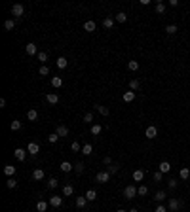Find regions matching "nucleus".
I'll return each instance as SVG.
<instances>
[{
  "mask_svg": "<svg viewBox=\"0 0 190 212\" xmlns=\"http://www.w3.org/2000/svg\"><path fill=\"white\" fill-rule=\"evenodd\" d=\"M183 206V201L181 199H175V197H169V201H167V208H169L171 212H177L179 208Z\"/></svg>",
  "mask_w": 190,
  "mask_h": 212,
  "instance_id": "nucleus-1",
  "label": "nucleus"
},
{
  "mask_svg": "<svg viewBox=\"0 0 190 212\" xmlns=\"http://www.w3.org/2000/svg\"><path fill=\"white\" fill-rule=\"evenodd\" d=\"M135 195H139V191H137V187L133 186V184H129V186H126V189H124V197L126 199H133Z\"/></svg>",
  "mask_w": 190,
  "mask_h": 212,
  "instance_id": "nucleus-2",
  "label": "nucleus"
},
{
  "mask_svg": "<svg viewBox=\"0 0 190 212\" xmlns=\"http://www.w3.org/2000/svg\"><path fill=\"white\" fill-rule=\"evenodd\" d=\"M12 15L23 17V15H25V6H23V4H14V6H12Z\"/></svg>",
  "mask_w": 190,
  "mask_h": 212,
  "instance_id": "nucleus-3",
  "label": "nucleus"
},
{
  "mask_svg": "<svg viewBox=\"0 0 190 212\" xmlns=\"http://www.w3.org/2000/svg\"><path fill=\"white\" fill-rule=\"evenodd\" d=\"M95 180H97L99 184H107V182L110 180V172H108V171H101V172H97Z\"/></svg>",
  "mask_w": 190,
  "mask_h": 212,
  "instance_id": "nucleus-4",
  "label": "nucleus"
},
{
  "mask_svg": "<svg viewBox=\"0 0 190 212\" xmlns=\"http://www.w3.org/2000/svg\"><path fill=\"white\" fill-rule=\"evenodd\" d=\"M144 137H147V138H156V137H158V129H156L154 125H148L147 129H144Z\"/></svg>",
  "mask_w": 190,
  "mask_h": 212,
  "instance_id": "nucleus-5",
  "label": "nucleus"
},
{
  "mask_svg": "<svg viewBox=\"0 0 190 212\" xmlns=\"http://www.w3.org/2000/svg\"><path fill=\"white\" fill-rule=\"evenodd\" d=\"M48 203H50V205H51L53 208H59V206L63 205V197H59V195H51Z\"/></svg>",
  "mask_w": 190,
  "mask_h": 212,
  "instance_id": "nucleus-6",
  "label": "nucleus"
},
{
  "mask_svg": "<svg viewBox=\"0 0 190 212\" xmlns=\"http://www.w3.org/2000/svg\"><path fill=\"white\" fill-rule=\"evenodd\" d=\"M14 155H15V159H17V161H25V157H27V150H25V148H15Z\"/></svg>",
  "mask_w": 190,
  "mask_h": 212,
  "instance_id": "nucleus-7",
  "label": "nucleus"
},
{
  "mask_svg": "<svg viewBox=\"0 0 190 212\" xmlns=\"http://www.w3.org/2000/svg\"><path fill=\"white\" fill-rule=\"evenodd\" d=\"M59 169H61L63 172H67V174H69V172H72V171H74V165H72L71 161H63V163L59 165Z\"/></svg>",
  "mask_w": 190,
  "mask_h": 212,
  "instance_id": "nucleus-8",
  "label": "nucleus"
},
{
  "mask_svg": "<svg viewBox=\"0 0 190 212\" xmlns=\"http://www.w3.org/2000/svg\"><path fill=\"white\" fill-rule=\"evenodd\" d=\"M55 133H57L61 138H63V137H69V127H67V125H57Z\"/></svg>",
  "mask_w": 190,
  "mask_h": 212,
  "instance_id": "nucleus-9",
  "label": "nucleus"
},
{
  "mask_svg": "<svg viewBox=\"0 0 190 212\" xmlns=\"http://www.w3.org/2000/svg\"><path fill=\"white\" fill-rule=\"evenodd\" d=\"M63 195H65V197L74 195V186H72V184H65V186H63Z\"/></svg>",
  "mask_w": 190,
  "mask_h": 212,
  "instance_id": "nucleus-10",
  "label": "nucleus"
},
{
  "mask_svg": "<svg viewBox=\"0 0 190 212\" xmlns=\"http://www.w3.org/2000/svg\"><path fill=\"white\" fill-rule=\"evenodd\" d=\"M40 51H38V48H36V44H27V55H30V57H32V55H38Z\"/></svg>",
  "mask_w": 190,
  "mask_h": 212,
  "instance_id": "nucleus-11",
  "label": "nucleus"
},
{
  "mask_svg": "<svg viewBox=\"0 0 190 212\" xmlns=\"http://www.w3.org/2000/svg\"><path fill=\"white\" fill-rule=\"evenodd\" d=\"M27 152H29L30 155H36V153L40 152V146H38V144H36V142H30V144H29V146H27Z\"/></svg>",
  "mask_w": 190,
  "mask_h": 212,
  "instance_id": "nucleus-12",
  "label": "nucleus"
},
{
  "mask_svg": "<svg viewBox=\"0 0 190 212\" xmlns=\"http://www.w3.org/2000/svg\"><path fill=\"white\" fill-rule=\"evenodd\" d=\"M32 178H34V180H44V178H46L44 169H34V171H32Z\"/></svg>",
  "mask_w": 190,
  "mask_h": 212,
  "instance_id": "nucleus-13",
  "label": "nucleus"
},
{
  "mask_svg": "<svg viewBox=\"0 0 190 212\" xmlns=\"http://www.w3.org/2000/svg\"><path fill=\"white\" fill-rule=\"evenodd\" d=\"M143 178H144V171L143 169L133 171V182H143Z\"/></svg>",
  "mask_w": 190,
  "mask_h": 212,
  "instance_id": "nucleus-14",
  "label": "nucleus"
},
{
  "mask_svg": "<svg viewBox=\"0 0 190 212\" xmlns=\"http://www.w3.org/2000/svg\"><path fill=\"white\" fill-rule=\"evenodd\" d=\"M4 174H6L8 178H14V174H15V167H14V165H4Z\"/></svg>",
  "mask_w": 190,
  "mask_h": 212,
  "instance_id": "nucleus-15",
  "label": "nucleus"
},
{
  "mask_svg": "<svg viewBox=\"0 0 190 212\" xmlns=\"http://www.w3.org/2000/svg\"><path fill=\"white\" fill-rule=\"evenodd\" d=\"M179 178H181V180H188L190 178V169L188 167H183V169L179 171Z\"/></svg>",
  "mask_w": 190,
  "mask_h": 212,
  "instance_id": "nucleus-16",
  "label": "nucleus"
},
{
  "mask_svg": "<svg viewBox=\"0 0 190 212\" xmlns=\"http://www.w3.org/2000/svg\"><path fill=\"white\" fill-rule=\"evenodd\" d=\"M114 23H116L114 17H105V19H103V27H105V29H112Z\"/></svg>",
  "mask_w": 190,
  "mask_h": 212,
  "instance_id": "nucleus-17",
  "label": "nucleus"
},
{
  "mask_svg": "<svg viewBox=\"0 0 190 212\" xmlns=\"http://www.w3.org/2000/svg\"><path fill=\"white\" fill-rule=\"evenodd\" d=\"M95 29H97V25H95V21H91V19L84 23V30H87V32H93Z\"/></svg>",
  "mask_w": 190,
  "mask_h": 212,
  "instance_id": "nucleus-18",
  "label": "nucleus"
},
{
  "mask_svg": "<svg viewBox=\"0 0 190 212\" xmlns=\"http://www.w3.org/2000/svg\"><path fill=\"white\" fill-rule=\"evenodd\" d=\"M46 100L50 104H57L59 102V95L57 93H50V95H46Z\"/></svg>",
  "mask_w": 190,
  "mask_h": 212,
  "instance_id": "nucleus-19",
  "label": "nucleus"
},
{
  "mask_svg": "<svg viewBox=\"0 0 190 212\" xmlns=\"http://www.w3.org/2000/svg\"><path fill=\"white\" fill-rule=\"evenodd\" d=\"M27 119H29V121H36V119H38V112H36L34 108L27 110Z\"/></svg>",
  "mask_w": 190,
  "mask_h": 212,
  "instance_id": "nucleus-20",
  "label": "nucleus"
},
{
  "mask_svg": "<svg viewBox=\"0 0 190 212\" xmlns=\"http://www.w3.org/2000/svg\"><path fill=\"white\" fill-rule=\"evenodd\" d=\"M158 169H160V172H162V174H167V172H169V171H171V165H169V163H167V161H162V163H160V167H158Z\"/></svg>",
  "mask_w": 190,
  "mask_h": 212,
  "instance_id": "nucleus-21",
  "label": "nucleus"
},
{
  "mask_svg": "<svg viewBox=\"0 0 190 212\" xmlns=\"http://www.w3.org/2000/svg\"><path fill=\"white\" fill-rule=\"evenodd\" d=\"M122 98H124V102H133L135 100V91H126Z\"/></svg>",
  "mask_w": 190,
  "mask_h": 212,
  "instance_id": "nucleus-22",
  "label": "nucleus"
},
{
  "mask_svg": "<svg viewBox=\"0 0 190 212\" xmlns=\"http://www.w3.org/2000/svg\"><path fill=\"white\" fill-rule=\"evenodd\" d=\"M48 205H50L48 201H38V203H36V210H38V212H46V210H48Z\"/></svg>",
  "mask_w": 190,
  "mask_h": 212,
  "instance_id": "nucleus-23",
  "label": "nucleus"
},
{
  "mask_svg": "<svg viewBox=\"0 0 190 212\" xmlns=\"http://www.w3.org/2000/svg\"><path fill=\"white\" fill-rule=\"evenodd\" d=\"M95 110H97L101 116H108V114H110V110H108L107 106H101V104H95Z\"/></svg>",
  "mask_w": 190,
  "mask_h": 212,
  "instance_id": "nucleus-24",
  "label": "nucleus"
},
{
  "mask_svg": "<svg viewBox=\"0 0 190 212\" xmlns=\"http://www.w3.org/2000/svg\"><path fill=\"white\" fill-rule=\"evenodd\" d=\"M84 197H86L87 201H95V199H97V191H95V189H87Z\"/></svg>",
  "mask_w": 190,
  "mask_h": 212,
  "instance_id": "nucleus-25",
  "label": "nucleus"
},
{
  "mask_svg": "<svg viewBox=\"0 0 190 212\" xmlns=\"http://www.w3.org/2000/svg\"><path fill=\"white\" fill-rule=\"evenodd\" d=\"M167 195H165V191H156V195H154V201H156V203H164V199H165Z\"/></svg>",
  "mask_w": 190,
  "mask_h": 212,
  "instance_id": "nucleus-26",
  "label": "nucleus"
},
{
  "mask_svg": "<svg viewBox=\"0 0 190 212\" xmlns=\"http://www.w3.org/2000/svg\"><path fill=\"white\" fill-rule=\"evenodd\" d=\"M4 29H6V30H14V29H15V21H14V19H6V21H4Z\"/></svg>",
  "mask_w": 190,
  "mask_h": 212,
  "instance_id": "nucleus-27",
  "label": "nucleus"
},
{
  "mask_svg": "<svg viewBox=\"0 0 190 212\" xmlns=\"http://www.w3.org/2000/svg\"><path fill=\"white\" fill-rule=\"evenodd\" d=\"M51 85H53L55 89H59V87L63 85V80H61L59 76H53V78H51Z\"/></svg>",
  "mask_w": 190,
  "mask_h": 212,
  "instance_id": "nucleus-28",
  "label": "nucleus"
},
{
  "mask_svg": "<svg viewBox=\"0 0 190 212\" xmlns=\"http://www.w3.org/2000/svg\"><path fill=\"white\" fill-rule=\"evenodd\" d=\"M82 153L84 155H91L93 153V146H91V144H84V146H82Z\"/></svg>",
  "mask_w": 190,
  "mask_h": 212,
  "instance_id": "nucleus-29",
  "label": "nucleus"
},
{
  "mask_svg": "<svg viewBox=\"0 0 190 212\" xmlns=\"http://www.w3.org/2000/svg\"><path fill=\"white\" fill-rule=\"evenodd\" d=\"M6 187L8 189H15L17 187V180H15V178H8V180H6Z\"/></svg>",
  "mask_w": 190,
  "mask_h": 212,
  "instance_id": "nucleus-30",
  "label": "nucleus"
},
{
  "mask_svg": "<svg viewBox=\"0 0 190 212\" xmlns=\"http://www.w3.org/2000/svg\"><path fill=\"white\" fill-rule=\"evenodd\" d=\"M84 169H86V165H84L82 161H78V163L74 165V172H76V174H82V172H84Z\"/></svg>",
  "mask_w": 190,
  "mask_h": 212,
  "instance_id": "nucleus-31",
  "label": "nucleus"
},
{
  "mask_svg": "<svg viewBox=\"0 0 190 212\" xmlns=\"http://www.w3.org/2000/svg\"><path fill=\"white\" fill-rule=\"evenodd\" d=\"M67 64H69V61H67L65 57H57V68H67Z\"/></svg>",
  "mask_w": 190,
  "mask_h": 212,
  "instance_id": "nucleus-32",
  "label": "nucleus"
},
{
  "mask_svg": "<svg viewBox=\"0 0 190 212\" xmlns=\"http://www.w3.org/2000/svg\"><path fill=\"white\" fill-rule=\"evenodd\" d=\"M101 131H103V127L99 125V123H95V125H91V135L93 137H97V135H101Z\"/></svg>",
  "mask_w": 190,
  "mask_h": 212,
  "instance_id": "nucleus-33",
  "label": "nucleus"
},
{
  "mask_svg": "<svg viewBox=\"0 0 190 212\" xmlns=\"http://www.w3.org/2000/svg\"><path fill=\"white\" fill-rule=\"evenodd\" d=\"M86 203H87V199H86V197H76V206H78V208H84Z\"/></svg>",
  "mask_w": 190,
  "mask_h": 212,
  "instance_id": "nucleus-34",
  "label": "nucleus"
},
{
  "mask_svg": "<svg viewBox=\"0 0 190 212\" xmlns=\"http://www.w3.org/2000/svg\"><path fill=\"white\" fill-rule=\"evenodd\" d=\"M164 30L167 32V34H175V32L179 30V27H177V25H167V27H165Z\"/></svg>",
  "mask_w": 190,
  "mask_h": 212,
  "instance_id": "nucleus-35",
  "label": "nucleus"
},
{
  "mask_svg": "<svg viewBox=\"0 0 190 212\" xmlns=\"http://www.w3.org/2000/svg\"><path fill=\"white\" fill-rule=\"evenodd\" d=\"M139 87H141V82H139V80H131V82H129V89H131V91H137Z\"/></svg>",
  "mask_w": 190,
  "mask_h": 212,
  "instance_id": "nucleus-36",
  "label": "nucleus"
},
{
  "mask_svg": "<svg viewBox=\"0 0 190 212\" xmlns=\"http://www.w3.org/2000/svg\"><path fill=\"white\" fill-rule=\"evenodd\" d=\"M59 138H61V137L57 135V133H51V135H48V142H50V144H55Z\"/></svg>",
  "mask_w": 190,
  "mask_h": 212,
  "instance_id": "nucleus-37",
  "label": "nucleus"
},
{
  "mask_svg": "<svg viewBox=\"0 0 190 212\" xmlns=\"http://www.w3.org/2000/svg\"><path fill=\"white\" fill-rule=\"evenodd\" d=\"M177 186H179V180H177V178L167 180V187H169V189H177Z\"/></svg>",
  "mask_w": 190,
  "mask_h": 212,
  "instance_id": "nucleus-38",
  "label": "nucleus"
},
{
  "mask_svg": "<svg viewBox=\"0 0 190 212\" xmlns=\"http://www.w3.org/2000/svg\"><path fill=\"white\" fill-rule=\"evenodd\" d=\"M127 68H129L131 72L139 70V63H137V61H129V63H127Z\"/></svg>",
  "mask_w": 190,
  "mask_h": 212,
  "instance_id": "nucleus-39",
  "label": "nucleus"
},
{
  "mask_svg": "<svg viewBox=\"0 0 190 212\" xmlns=\"http://www.w3.org/2000/svg\"><path fill=\"white\" fill-rule=\"evenodd\" d=\"M114 19H116V23H126V19H127V15H126L124 12H120V13H118V15H116Z\"/></svg>",
  "mask_w": 190,
  "mask_h": 212,
  "instance_id": "nucleus-40",
  "label": "nucleus"
},
{
  "mask_svg": "<svg viewBox=\"0 0 190 212\" xmlns=\"http://www.w3.org/2000/svg\"><path fill=\"white\" fill-rule=\"evenodd\" d=\"M156 13H165V4L164 2H158V4H156Z\"/></svg>",
  "mask_w": 190,
  "mask_h": 212,
  "instance_id": "nucleus-41",
  "label": "nucleus"
},
{
  "mask_svg": "<svg viewBox=\"0 0 190 212\" xmlns=\"http://www.w3.org/2000/svg\"><path fill=\"white\" fill-rule=\"evenodd\" d=\"M36 57H38V61H40V63L44 64V63H46V61H48V53H46V51H40V53L36 55Z\"/></svg>",
  "mask_w": 190,
  "mask_h": 212,
  "instance_id": "nucleus-42",
  "label": "nucleus"
},
{
  "mask_svg": "<svg viewBox=\"0 0 190 212\" xmlns=\"http://www.w3.org/2000/svg\"><path fill=\"white\" fill-rule=\"evenodd\" d=\"M38 72H40V76H48L50 74V68L46 64H40V68H38Z\"/></svg>",
  "mask_w": 190,
  "mask_h": 212,
  "instance_id": "nucleus-43",
  "label": "nucleus"
},
{
  "mask_svg": "<svg viewBox=\"0 0 190 212\" xmlns=\"http://www.w3.org/2000/svg\"><path fill=\"white\" fill-rule=\"evenodd\" d=\"M57 184H59L57 178H50V180H48V187H50V189H55V187H57Z\"/></svg>",
  "mask_w": 190,
  "mask_h": 212,
  "instance_id": "nucleus-44",
  "label": "nucleus"
},
{
  "mask_svg": "<svg viewBox=\"0 0 190 212\" xmlns=\"http://www.w3.org/2000/svg\"><path fill=\"white\" fill-rule=\"evenodd\" d=\"M10 127H12V131H19L21 129V121H17V119H14L12 123H10Z\"/></svg>",
  "mask_w": 190,
  "mask_h": 212,
  "instance_id": "nucleus-45",
  "label": "nucleus"
},
{
  "mask_svg": "<svg viewBox=\"0 0 190 212\" xmlns=\"http://www.w3.org/2000/svg\"><path fill=\"white\" fill-rule=\"evenodd\" d=\"M71 150H72V152H82V146H80V142H76V140H74V142L71 144Z\"/></svg>",
  "mask_w": 190,
  "mask_h": 212,
  "instance_id": "nucleus-46",
  "label": "nucleus"
},
{
  "mask_svg": "<svg viewBox=\"0 0 190 212\" xmlns=\"http://www.w3.org/2000/svg\"><path fill=\"white\" fill-rule=\"evenodd\" d=\"M84 121H86V123H91V121H93V114L91 112H86L84 114Z\"/></svg>",
  "mask_w": 190,
  "mask_h": 212,
  "instance_id": "nucleus-47",
  "label": "nucleus"
},
{
  "mask_svg": "<svg viewBox=\"0 0 190 212\" xmlns=\"http://www.w3.org/2000/svg\"><path fill=\"white\" fill-rule=\"evenodd\" d=\"M137 191H139V195H147V193H148V187H147V186H139Z\"/></svg>",
  "mask_w": 190,
  "mask_h": 212,
  "instance_id": "nucleus-48",
  "label": "nucleus"
},
{
  "mask_svg": "<svg viewBox=\"0 0 190 212\" xmlns=\"http://www.w3.org/2000/svg\"><path fill=\"white\" fill-rule=\"evenodd\" d=\"M152 178H154V182H162V178H164V174H162V172L158 171V172H154V176H152Z\"/></svg>",
  "mask_w": 190,
  "mask_h": 212,
  "instance_id": "nucleus-49",
  "label": "nucleus"
},
{
  "mask_svg": "<svg viewBox=\"0 0 190 212\" xmlns=\"http://www.w3.org/2000/svg\"><path fill=\"white\" fill-rule=\"evenodd\" d=\"M118 169H120L118 165H110V167H108V172H110V174H116V172H118Z\"/></svg>",
  "mask_w": 190,
  "mask_h": 212,
  "instance_id": "nucleus-50",
  "label": "nucleus"
},
{
  "mask_svg": "<svg viewBox=\"0 0 190 212\" xmlns=\"http://www.w3.org/2000/svg\"><path fill=\"white\" fill-rule=\"evenodd\" d=\"M103 163H105V165H108V167L112 165V159H110V155H105V157H103Z\"/></svg>",
  "mask_w": 190,
  "mask_h": 212,
  "instance_id": "nucleus-51",
  "label": "nucleus"
},
{
  "mask_svg": "<svg viewBox=\"0 0 190 212\" xmlns=\"http://www.w3.org/2000/svg\"><path fill=\"white\" fill-rule=\"evenodd\" d=\"M154 212H167V206H164V205H158Z\"/></svg>",
  "mask_w": 190,
  "mask_h": 212,
  "instance_id": "nucleus-52",
  "label": "nucleus"
},
{
  "mask_svg": "<svg viewBox=\"0 0 190 212\" xmlns=\"http://www.w3.org/2000/svg\"><path fill=\"white\" fill-rule=\"evenodd\" d=\"M169 6H173V8H177V6H179V0H169Z\"/></svg>",
  "mask_w": 190,
  "mask_h": 212,
  "instance_id": "nucleus-53",
  "label": "nucleus"
},
{
  "mask_svg": "<svg viewBox=\"0 0 190 212\" xmlns=\"http://www.w3.org/2000/svg\"><path fill=\"white\" fill-rule=\"evenodd\" d=\"M127 212H139V210H137V208H129Z\"/></svg>",
  "mask_w": 190,
  "mask_h": 212,
  "instance_id": "nucleus-54",
  "label": "nucleus"
},
{
  "mask_svg": "<svg viewBox=\"0 0 190 212\" xmlns=\"http://www.w3.org/2000/svg\"><path fill=\"white\" fill-rule=\"evenodd\" d=\"M116 212H127V210H116Z\"/></svg>",
  "mask_w": 190,
  "mask_h": 212,
  "instance_id": "nucleus-55",
  "label": "nucleus"
}]
</instances>
